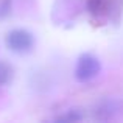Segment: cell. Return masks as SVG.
I'll use <instances>...</instances> for the list:
<instances>
[{"label":"cell","instance_id":"6da1fadb","mask_svg":"<svg viewBox=\"0 0 123 123\" xmlns=\"http://www.w3.org/2000/svg\"><path fill=\"white\" fill-rule=\"evenodd\" d=\"M100 70H101V64L98 58H95L90 53H84L78 58L75 67V76L78 81H89L98 75Z\"/></svg>","mask_w":123,"mask_h":123},{"label":"cell","instance_id":"7a4b0ae2","mask_svg":"<svg viewBox=\"0 0 123 123\" xmlns=\"http://www.w3.org/2000/svg\"><path fill=\"white\" fill-rule=\"evenodd\" d=\"M6 45L14 53H28L34 45L33 34L27 30H12L6 36Z\"/></svg>","mask_w":123,"mask_h":123},{"label":"cell","instance_id":"3957f363","mask_svg":"<svg viewBox=\"0 0 123 123\" xmlns=\"http://www.w3.org/2000/svg\"><path fill=\"white\" fill-rule=\"evenodd\" d=\"M122 112V103L115 100H105L95 108V115L100 120H109L114 118Z\"/></svg>","mask_w":123,"mask_h":123},{"label":"cell","instance_id":"277c9868","mask_svg":"<svg viewBox=\"0 0 123 123\" xmlns=\"http://www.w3.org/2000/svg\"><path fill=\"white\" fill-rule=\"evenodd\" d=\"M12 80V67L0 59V86H5Z\"/></svg>","mask_w":123,"mask_h":123},{"label":"cell","instance_id":"5b68a950","mask_svg":"<svg viewBox=\"0 0 123 123\" xmlns=\"http://www.w3.org/2000/svg\"><path fill=\"white\" fill-rule=\"evenodd\" d=\"M83 117H84V115H83V112L80 111V109H70V111H67L66 114L59 115L56 120H58V122H67V123H72V122H80Z\"/></svg>","mask_w":123,"mask_h":123},{"label":"cell","instance_id":"8992f818","mask_svg":"<svg viewBox=\"0 0 123 123\" xmlns=\"http://www.w3.org/2000/svg\"><path fill=\"white\" fill-rule=\"evenodd\" d=\"M11 9V0H0V17H5Z\"/></svg>","mask_w":123,"mask_h":123}]
</instances>
